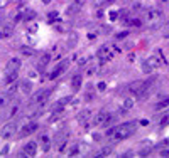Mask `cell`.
Segmentation results:
<instances>
[{
    "label": "cell",
    "mask_w": 169,
    "mask_h": 158,
    "mask_svg": "<svg viewBox=\"0 0 169 158\" xmlns=\"http://www.w3.org/2000/svg\"><path fill=\"white\" fill-rule=\"evenodd\" d=\"M78 153H80V145L78 143H75V145H71V146H69V151H68V155H78Z\"/></svg>",
    "instance_id": "24"
},
{
    "label": "cell",
    "mask_w": 169,
    "mask_h": 158,
    "mask_svg": "<svg viewBox=\"0 0 169 158\" xmlns=\"http://www.w3.org/2000/svg\"><path fill=\"white\" fill-rule=\"evenodd\" d=\"M7 3H9V0H0V9H3Z\"/></svg>",
    "instance_id": "31"
},
{
    "label": "cell",
    "mask_w": 169,
    "mask_h": 158,
    "mask_svg": "<svg viewBox=\"0 0 169 158\" xmlns=\"http://www.w3.org/2000/svg\"><path fill=\"white\" fill-rule=\"evenodd\" d=\"M110 118V113L107 109H103V111H100V113L97 114V118H95V124H100V126H105V123H107V119Z\"/></svg>",
    "instance_id": "12"
},
{
    "label": "cell",
    "mask_w": 169,
    "mask_h": 158,
    "mask_svg": "<svg viewBox=\"0 0 169 158\" xmlns=\"http://www.w3.org/2000/svg\"><path fill=\"white\" fill-rule=\"evenodd\" d=\"M161 19H162V12H161L159 9H151V10L146 14V22L149 24L151 27H154Z\"/></svg>",
    "instance_id": "5"
},
{
    "label": "cell",
    "mask_w": 169,
    "mask_h": 158,
    "mask_svg": "<svg viewBox=\"0 0 169 158\" xmlns=\"http://www.w3.org/2000/svg\"><path fill=\"white\" fill-rule=\"evenodd\" d=\"M71 88L75 89V91H78L81 88V74H75L73 76V79H71Z\"/></svg>",
    "instance_id": "17"
},
{
    "label": "cell",
    "mask_w": 169,
    "mask_h": 158,
    "mask_svg": "<svg viewBox=\"0 0 169 158\" xmlns=\"http://www.w3.org/2000/svg\"><path fill=\"white\" fill-rule=\"evenodd\" d=\"M76 42H78V34H76V32H71L69 37H68V47H73Z\"/></svg>",
    "instance_id": "23"
},
{
    "label": "cell",
    "mask_w": 169,
    "mask_h": 158,
    "mask_svg": "<svg viewBox=\"0 0 169 158\" xmlns=\"http://www.w3.org/2000/svg\"><path fill=\"white\" fill-rule=\"evenodd\" d=\"M159 67V59H157V56H149L147 59H144L142 61V71L144 72H152L154 69H157Z\"/></svg>",
    "instance_id": "4"
},
{
    "label": "cell",
    "mask_w": 169,
    "mask_h": 158,
    "mask_svg": "<svg viewBox=\"0 0 169 158\" xmlns=\"http://www.w3.org/2000/svg\"><path fill=\"white\" fill-rule=\"evenodd\" d=\"M134 99H132V98H125V99H123V103H122V109L123 111H127V109H132V108H134Z\"/></svg>",
    "instance_id": "21"
},
{
    "label": "cell",
    "mask_w": 169,
    "mask_h": 158,
    "mask_svg": "<svg viewBox=\"0 0 169 158\" xmlns=\"http://www.w3.org/2000/svg\"><path fill=\"white\" fill-rule=\"evenodd\" d=\"M161 156H169V150H162V151H161Z\"/></svg>",
    "instance_id": "33"
},
{
    "label": "cell",
    "mask_w": 169,
    "mask_h": 158,
    "mask_svg": "<svg viewBox=\"0 0 169 158\" xmlns=\"http://www.w3.org/2000/svg\"><path fill=\"white\" fill-rule=\"evenodd\" d=\"M19 69H20V59L12 57L5 66V82L7 84H14V81L19 76Z\"/></svg>",
    "instance_id": "2"
},
{
    "label": "cell",
    "mask_w": 169,
    "mask_h": 158,
    "mask_svg": "<svg viewBox=\"0 0 169 158\" xmlns=\"http://www.w3.org/2000/svg\"><path fill=\"white\" fill-rule=\"evenodd\" d=\"M17 113H19V106L15 105V106H12V108H10V113H9V116L12 118V116H14V114H17Z\"/></svg>",
    "instance_id": "28"
},
{
    "label": "cell",
    "mask_w": 169,
    "mask_h": 158,
    "mask_svg": "<svg viewBox=\"0 0 169 158\" xmlns=\"http://www.w3.org/2000/svg\"><path fill=\"white\" fill-rule=\"evenodd\" d=\"M97 71H98V64H92L90 67H86V74H88V76H92V74H95Z\"/></svg>",
    "instance_id": "25"
},
{
    "label": "cell",
    "mask_w": 169,
    "mask_h": 158,
    "mask_svg": "<svg viewBox=\"0 0 169 158\" xmlns=\"http://www.w3.org/2000/svg\"><path fill=\"white\" fill-rule=\"evenodd\" d=\"M9 150H10V148H9V145L2 146V150H0V155H2V156H3V155H7V153H9Z\"/></svg>",
    "instance_id": "29"
},
{
    "label": "cell",
    "mask_w": 169,
    "mask_h": 158,
    "mask_svg": "<svg viewBox=\"0 0 169 158\" xmlns=\"http://www.w3.org/2000/svg\"><path fill=\"white\" fill-rule=\"evenodd\" d=\"M135 131H137V121H127V123L117 124V126H115L113 130L110 131V135H112L113 140L120 141V140L130 138V136L134 135Z\"/></svg>",
    "instance_id": "1"
},
{
    "label": "cell",
    "mask_w": 169,
    "mask_h": 158,
    "mask_svg": "<svg viewBox=\"0 0 169 158\" xmlns=\"http://www.w3.org/2000/svg\"><path fill=\"white\" fill-rule=\"evenodd\" d=\"M90 118H92V111L90 109H85V111H81V113L78 114V121H80L81 124H86Z\"/></svg>",
    "instance_id": "15"
},
{
    "label": "cell",
    "mask_w": 169,
    "mask_h": 158,
    "mask_svg": "<svg viewBox=\"0 0 169 158\" xmlns=\"http://www.w3.org/2000/svg\"><path fill=\"white\" fill-rule=\"evenodd\" d=\"M51 93H52L51 88H44V89L37 91V93L34 94V98H32V103H36V105H41V103H44L49 96H51Z\"/></svg>",
    "instance_id": "7"
},
{
    "label": "cell",
    "mask_w": 169,
    "mask_h": 158,
    "mask_svg": "<svg viewBox=\"0 0 169 158\" xmlns=\"http://www.w3.org/2000/svg\"><path fill=\"white\" fill-rule=\"evenodd\" d=\"M15 133H17V124L15 123H7L5 126L2 128V131H0V138L10 140V138L15 136Z\"/></svg>",
    "instance_id": "6"
},
{
    "label": "cell",
    "mask_w": 169,
    "mask_h": 158,
    "mask_svg": "<svg viewBox=\"0 0 169 158\" xmlns=\"http://www.w3.org/2000/svg\"><path fill=\"white\" fill-rule=\"evenodd\" d=\"M68 64H69V62L68 61H61L59 62V64H57L56 66V69L54 71H52V72L51 74H49V79H56L57 76H59V74L61 72H64V71H66V67H68Z\"/></svg>",
    "instance_id": "11"
},
{
    "label": "cell",
    "mask_w": 169,
    "mask_h": 158,
    "mask_svg": "<svg viewBox=\"0 0 169 158\" xmlns=\"http://www.w3.org/2000/svg\"><path fill=\"white\" fill-rule=\"evenodd\" d=\"M80 9H81V7H80V5H76V3L73 2L71 5L68 7V10H66V15H68V17H73V15H76L78 12H80Z\"/></svg>",
    "instance_id": "18"
},
{
    "label": "cell",
    "mask_w": 169,
    "mask_h": 158,
    "mask_svg": "<svg viewBox=\"0 0 169 158\" xmlns=\"http://www.w3.org/2000/svg\"><path fill=\"white\" fill-rule=\"evenodd\" d=\"M112 56H113V52H112V47H110V45H102V47L98 49V57H100L102 62L110 61Z\"/></svg>",
    "instance_id": "9"
},
{
    "label": "cell",
    "mask_w": 169,
    "mask_h": 158,
    "mask_svg": "<svg viewBox=\"0 0 169 158\" xmlns=\"http://www.w3.org/2000/svg\"><path fill=\"white\" fill-rule=\"evenodd\" d=\"M57 15H59L57 12H51V14H49V17H47V20H49V22H54V20L57 19Z\"/></svg>",
    "instance_id": "27"
},
{
    "label": "cell",
    "mask_w": 169,
    "mask_h": 158,
    "mask_svg": "<svg viewBox=\"0 0 169 158\" xmlns=\"http://www.w3.org/2000/svg\"><path fill=\"white\" fill-rule=\"evenodd\" d=\"M36 130H37V123L36 121H31V123H26L22 128H20V138H24V136H29L32 135Z\"/></svg>",
    "instance_id": "10"
},
{
    "label": "cell",
    "mask_w": 169,
    "mask_h": 158,
    "mask_svg": "<svg viewBox=\"0 0 169 158\" xmlns=\"http://www.w3.org/2000/svg\"><path fill=\"white\" fill-rule=\"evenodd\" d=\"M49 2H51V0H42V3H49Z\"/></svg>",
    "instance_id": "34"
},
{
    "label": "cell",
    "mask_w": 169,
    "mask_h": 158,
    "mask_svg": "<svg viewBox=\"0 0 169 158\" xmlns=\"http://www.w3.org/2000/svg\"><path fill=\"white\" fill-rule=\"evenodd\" d=\"M12 101V94L10 93H5V94H0V109H3V108H7L10 105Z\"/></svg>",
    "instance_id": "14"
},
{
    "label": "cell",
    "mask_w": 169,
    "mask_h": 158,
    "mask_svg": "<svg viewBox=\"0 0 169 158\" xmlns=\"http://www.w3.org/2000/svg\"><path fill=\"white\" fill-rule=\"evenodd\" d=\"M19 89H20V93L22 94H31V91H32V82L29 81V79H24V81H20L19 82Z\"/></svg>",
    "instance_id": "13"
},
{
    "label": "cell",
    "mask_w": 169,
    "mask_h": 158,
    "mask_svg": "<svg viewBox=\"0 0 169 158\" xmlns=\"http://www.w3.org/2000/svg\"><path fill=\"white\" fill-rule=\"evenodd\" d=\"M166 108H169V96L161 99L157 105H156V111H162V109H166Z\"/></svg>",
    "instance_id": "19"
},
{
    "label": "cell",
    "mask_w": 169,
    "mask_h": 158,
    "mask_svg": "<svg viewBox=\"0 0 169 158\" xmlns=\"http://www.w3.org/2000/svg\"><path fill=\"white\" fill-rule=\"evenodd\" d=\"M75 3H76V5H80V7H83L85 5V0H75Z\"/></svg>",
    "instance_id": "32"
},
{
    "label": "cell",
    "mask_w": 169,
    "mask_h": 158,
    "mask_svg": "<svg viewBox=\"0 0 169 158\" xmlns=\"http://www.w3.org/2000/svg\"><path fill=\"white\" fill-rule=\"evenodd\" d=\"M36 153H37V143L36 141H29L26 146L22 148V153H19V156H36Z\"/></svg>",
    "instance_id": "8"
},
{
    "label": "cell",
    "mask_w": 169,
    "mask_h": 158,
    "mask_svg": "<svg viewBox=\"0 0 169 158\" xmlns=\"http://www.w3.org/2000/svg\"><path fill=\"white\" fill-rule=\"evenodd\" d=\"M162 35H164V37H169V22L166 24V26H164V30H162Z\"/></svg>",
    "instance_id": "30"
},
{
    "label": "cell",
    "mask_w": 169,
    "mask_h": 158,
    "mask_svg": "<svg viewBox=\"0 0 169 158\" xmlns=\"http://www.w3.org/2000/svg\"><path fill=\"white\" fill-rule=\"evenodd\" d=\"M19 52L22 54V56H26V57H31V56H34V49H31V47H26V45H24V47H20V49H19Z\"/></svg>",
    "instance_id": "22"
},
{
    "label": "cell",
    "mask_w": 169,
    "mask_h": 158,
    "mask_svg": "<svg viewBox=\"0 0 169 158\" xmlns=\"http://www.w3.org/2000/svg\"><path fill=\"white\" fill-rule=\"evenodd\" d=\"M49 61H51V56H49V54H42V56H41V59H39V69L46 67V66L49 64Z\"/></svg>",
    "instance_id": "20"
},
{
    "label": "cell",
    "mask_w": 169,
    "mask_h": 158,
    "mask_svg": "<svg viewBox=\"0 0 169 158\" xmlns=\"http://www.w3.org/2000/svg\"><path fill=\"white\" fill-rule=\"evenodd\" d=\"M152 84H154V79H149V81H134L129 86V91L132 94H135V96L144 98L147 94V91L151 89Z\"/></svg>",
    "instance_id": "3"
},
{
    "label": "cell",
    "mask_w": 169,
    "mask_h": 158,
    "mask_svg": "<svg viewBox=\"0 0 169 158\" xmlns=\"http://www.w3.org/2000/svg\"><path fill=\"white\" fill-rule=\"evenodd\" d=\"M152 150H154V145H152V143H142V145H141V151H139V155L146 156V155H149Z\"/></svg>",
    "instance_id": "16"
},
{
    "label": "cell",
    "mask_w": 169,
    "mask_h": 158,
    "mask_svg": "<svg viewBox=\"0 0 169 158\" xmlns=\"http://www.w3.org/2000/svg\"><path fill=\"white\" fill-rule=\"evenodd\" d=\"M110 153H112V146H105L100 153H98V156H107V155H110Z\"/></svg>",
    "instance_id": "26"
}]
</instances>
